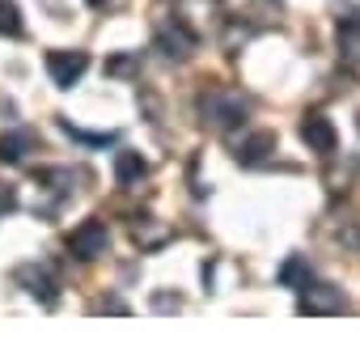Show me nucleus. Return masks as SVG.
I'll return each instance as SVG.
<instances>
[{"instance_id":"f257e3e1","label":"nucleus","mask_w":360,"mask_h":360,"mask_svg":"<svg viewBox=\"0 0 360 360\" xmlns=\"http://www.w3.org/2000/svg\"><path fill=\"white\" fill-rule=\"evenodd\" d=\"M204 119H208L212 127H233V123L246 119V98L233 94V89H212V94L204 98Z\"/></svg>"},{"instance_id":"f03ea898","label":"nucleus","mask_w":360,"mask_h":360,"mask_svg":"<svg viewBox=\"0 0 360 360\" xmlns=\"http://www.w3.org/2000/svg\"><path fill=\"white\" fill-rule=\"evenodd\" d=\"M85 68H89V56H85V51H51V56H47V72H51V81H56L60 89H72Z\"/></svg>"},{"instance_id":"7ed1b4c3","label":"nucleus","mask_w":360,"mask_h":360,"mask_svg":"<svg viewBox=\"0 0 360 360\" xmlns=\"http://www.w3.org/2000/svg\"><path fill=\"white\" fill-rule=\"evenodd\" d=\"M68 246H72V255H77V259H98V255H106L110 233H106V225H102V221H85L81 229H72Z\"/></svg>"},{"instance_id":"20e7f679","label":"nucleus","mask_w":360,"mask_h":360,"mask_svg":"<svg viewBox=\"0 0 360 360\" xmlns=\"http://www.w3.org/2000/svg\"><path fill=\"white\" fill-rule=\"evenodd\" d=\"M343 305H347L343 292L330 284H305L301 288V314H339Z\"/></svg>"},{"instance_id":"39448f33","label":"nucleus","mask_w":360,"mask_h":360,"mask_svg":"<svg viewBox=\"0 0 360 360\" xmlns=\"http://www.w3.org/2000/svg\"><path fill=\"white\" fill-rule=\"evenodd\" d=\"M301 136H305V144H309L314 153H335V127H330L326 115H305Z\"/></svg>"},{"instance_id":"423d86ee","label":"nucleus","mask_w":360,"mask_h":360,"mask_svg":"<svg viewBox=\"0 0 360 360\" xmlns=\"http://www.w3.org/2000/svg\"><path fill=\"white\" fill-rule=\"evenodd\" d=\"M157 47H161L165 56H178V60H183V56L195 47V34H191L183 22H174V26H161V34H157Z\"/></svg>"},{"instance_id":"0eeeda50","label":"nucleus","mask_w":360,"mask_h":360,"mask_svg":"<svg viewBox=\"0 0 360 360\" xmlns=\"http://www.w3.org/2000/svg\"><path fill=\"white\" fill-rule=\"evenodd\" d=\"M34 144H39V140H34V131L13 127V131L0 136V161H26V153H30Z\"/></svg>"},{"instance_id":"6e6552de","label":"nucleus","mask_w":360,"mask_h":360,"mask_svg":"<svg viewBox=\"0 0 360 360\" xmlns=\"http://www.w3.org/2000/svg\"><path fill=\"white\" fill-rule=\"evenodd\" d=\"M18 280H22L34 297H43V305H51V301H56V280L47 276V267H34V263H30V267H22V271H18Z\"/></svg>"},{"instance_id":"1a4fd4ad","label":"nucleus","mask_w":360,"mask_h":360,"mask_svg":"<svg viewBox=\"0 0 360 360\" xmlns=\"http://www.w3.org/2000/svg\"><path fill=\"white\" fill-rule=\"evenodd\" d=\"M267 153H276V136H271V131H255L246 144H238V157H242L246 165H259V161H267Z\"/></svg>"},{"instance_id":"9d476101","label":"nucleus","mask_w":360,"mask_h":360,"mask_svg":"<svg viewBox=\"0 0 360 360\" xmlns=\"http://www.w3.org/2000/svg\"><path fill=\"white\" fill-rule=\"evenodd\" d=\"M148 174V165L140 161V153H119L115 157V178L119 183H136V178H144Z\"/></svg>"},{"instance_id":"9b49d317","label":"nucleus","mask_w":360,"mask_h":360,"mask_svg":"<svg viewBox=\"0 0 360 360\" xmlns=\"http://www.w3.org/2000/svg\"><path fill=\"white\" fill-rule=\"evenodd\" d=\"M339 47L347 60H360V22H339Z\"/></svg>"},{"instance_id":"f8f14e48","label":"nucleus","mask_w":360,"mask_h":360,"mask_svg":"<svg viewBox=\"0 0 360 360\" xmlns=\"http://www.w3.org/2000/svg\"><path fill=\"white\" fill-rule=\"evenodd\" d=\"M0 30H5V34H22V22H18V5H9V0L0 5Z\"/></svg>"},{"instance_id":"ddd939ff","label":"nucleus","mask_w":360,"mask_h":360,"mask_svg":"<svg viewBox=\"0 0 360 360\" xmlns=\"http://www.w3.org/2000/svg\"><path fill=\"white\" fill-rule=\"evenodd\" d=\"M301 276H305V263H301V259H292V263H284V271H280V280H284V284H297Z\"/></svg>"},{"instance_id":"4468645a","label":"nucleus","mask_w":360,"mask_h":360,"mask_svg":"<svg viewBox=\"0 0 360 360\" xmlns=\"http://www.w3.org/2000/svg\"><path fill=\"white\" fill-rule=\"evenodd\" d=\"M13 204H18V195H13V187H9V183H0V212H9Z\"/></svg>"},{"instance_id":"2eb2a0df","label":"nucleus","mask_w":360,"mask_h":360,"mask_svg":"<svg viewBox=\"0 0 360 360\" xmlns=\"http://www.w3.org/2000/svg\"><path fill=\"white\" fill-rule=\"evenodd\" d=\"M85 5H94V9H106V0H85Z\"/></svg>"}]
</instances>
